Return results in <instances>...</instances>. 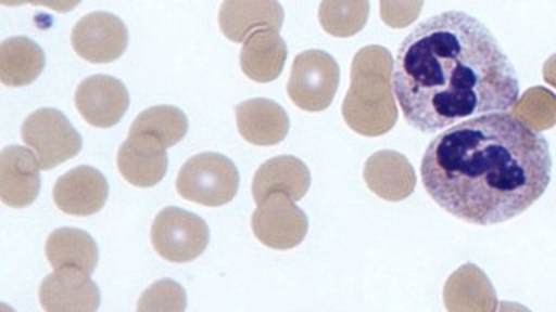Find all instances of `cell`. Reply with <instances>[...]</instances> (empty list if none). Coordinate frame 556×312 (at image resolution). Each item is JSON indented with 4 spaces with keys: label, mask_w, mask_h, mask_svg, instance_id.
<instances>
[{
    "label": "cell",
    "mask_w": 556,
    "mask_h": 312,
    "mask_svg": "<svg viewBox=\"0 0 556 312\" xmlns=\"http://www.w3.org/2000/svg\"><path fill=\"white\" fill-rule=\"evenodd\" d=\"M393 91L408 126L443 132L457 121L506 113L518 101L517 72L477 17L447 11L400 43Z\"/></svg>",
    "instance_id": "1"
},
{
    "label": "cell",
    "mask_w": 556,
    "mask_h": 312,
    "mask_svg": "<svg viewBox=\"0 0 556 312\" xmlns=\"http://www.w3.org/2000/svg\"><path fill=\"white\" fill-rule=\"evenodd\" d=\"M552 169L543 135L509 113H492L440 132L426 147L421 178L445 212L492 225L532 207L549 186Z\"/></svg>",
    "instance_id": "2"
},
{
    "label": "cell",
    "mask_w": 556,
    "mask_h": 312,
    "mask_svg": "<svg viewBox=\"0 0 556 312\" xmlns=\"http://www.w3.org/2000/svg\"><path fill=\"white\" fill-rule=\"evenodd\" d=\"M395 61L382 46H367L356 52L350 75V89L343 101V118L356 134L379 138L399 120L393 91Z\"/></svg>",
    "instance_id": "3"
},
{
    "label": "cell",
    "mask_w": 556,
    "mask_h": 312,
    "mask_svg": "<svg viewBox=\"0 0 556 312\" xmlns=\"http://www.w3.org/2000/svg\"><path fill=\"white\" fill-rule=\"evenodd\" d=\"M239 186V170L230 158L219 153L191 156L176 179V190L182 198L205 207L230 204Z\"/></svg>",
    "instance_id": "4"
},
{
    "label": "cell",
    "mask_w": 556,
    "mask_h": 312,
    "mask_svg": "<svg viewBox=\"0 0 556 312\" xmlns=\"http://www.w3.org/2000/svg\"><path fill=\"white\" fill-rule=\"evenodd\" d=\"M339 78L341 69L329 52L304 51L292 63L287 94L304 112H324L334 101Z\"/></svg>",
    "instance_id": "5"
},
{
    "label": "cell",
    "mask_w": 556,
    "mask_h": 312,
    "mask_svg": "<svg viewBox=\"0 0 556 312\" xmlns=\"http://www.w3.org/2000/svg\"><path fill=\"white\" fill-rule=\"evenodd\" d=\"M26 146L34 150L43 170L65 164L83 150V138L68 118L54 108H42L28 115L22 126Z\"/></svg>",
    "instance_id": "6"
},
{
    "label": "cell",
    "mask_w": 556,
    "mask_h": 312,
    "mask_svg": "<svg viewBox=\"0 0 556 312\" xmlns=\"http://www.w3.org/2000/svg\"><path fill=\"white\" fill-rule=\"evenodd\" d=\"M152 243L162 259L182 264L204 253L208 227L202 217L178 207L159 212L152 225Z\"/></svg>",
    "instance_id": "7"
},
{
    "label": "cell",
    "mask_w": 556,
    "mask_h": 312,
    "mask_svg": "<svg viewBox=\"0 0 556 312\" xmlns=\"http://www.w3.org/2000/svg\"><path fill=\"white\" fill-rule=\"evenodd\" d=\"M252 233L265 247L291 250L306 238L308 217L286 195H271L252 213Z\"/></svg>",
    "instance_id": "8"
},
{
    "label": "cell",
    "mask_w": 556,
    "mask_h": 312,
    "mask_svg": "<svg viewBox=\"0 0 556 312\" xmlns=\"http://www.w3.org/2000/svg\"><path fill=\"white\" fill-rule=\"evenodd\" d=\"M127 43V26L121 17L104 11L80 17L72 30V46L75 52L96 65L118 60L126 52Z\"/></svg>",
    "instance_id": "9"
},
{
    "label": "cell",
    "mask_w": 556,
    "mask_h": 312,
    "mask_svg": "<svg viewBox=\"0 0 556 312\" xmlns=\"http://www.w3.org/2000/svg\"><path fill=\"white\" fill-rule=\"evenodd\" d=\"M75 104L87 123L98 129H110L126 115L129 91L118 78L92 75L77 87Z\"/></svg>",
    "instance_id": "10"
},
{
    "label": "cell",
    "mask_w": 556,
    "mask_h": 312,
    "mask_svg": "<svg viewBox=\"0 0 556 312\" xmlns=\"http://www.w3.org/2000/svg\"><path fill=\"white\" fill-rule=\"evenodd\" d=\"M39 300L46 312H98L101 291L89 274L60 269L40 283Z\"/></svg>",
    "instance_id": "11"
},
{
    "label": "cell",
    "mask_w": 556,
    "mask_h": 312,
    "mask_svg": "<svg viewBox=\"0 0 556 312\" xmlns=\"http://www.w3.org/2000/svg\"><path fill=\"white\" fill-rule=\"evenodd\" d=\"M52 198L61 212L86 217L100 212L109 198V181L100 170L80 165L58 179Z\"/></svg>",
    "instance_id": "12"
},
{
    "label": "cell",
    "mask_w": 556,
    "mask_h": 312,
    "mask_svg": "<svg viewBox=\"0 0 556 312\" xmlns=\"http://www.w3.org/2000/svg\"><path fill=\"white\" fill-rule=\"evenodd\" d=\"M40 161L23 146H8L0 153V198L8 207L34 204L40 193Z\"/></svg>",
    "instance_id": "13"
},
{
    "label": "cell",
    "mask_w": 556,
    "mask_h": 312,
    "mask_svg": "<svg viewBox=\"0 0 556 312\" xmlns=\"http://www.w3.org/2000/svg\"><path fill=\"white\" fill-rule=\"evenodd\" d=\"M122 178L132 186L152 187L165 178L169 160L164 144L153 135L136 134L122 143L117 155Z\"/></svg>",
    "instance_id": "14"
},
{
    "label": "cell",
    "mask_w": 556,
    "mask_h": 312,
    "mask_svg": "<svg viewBox=\"0 0 556 312\" xmlns=\"http://www.w3.org/2000/svg\"><path fill=\"white\" fill-rule=\"evenodd\" d=\"M312 173L308 167L291 155L275 156L265 161L252 179V198L257 205L271 195H286L298 202L308 193Z\"/></svg>",
    "instance_id": "15"
},
{
    "label": "cell",
    "mask_w": 556,
    "mask_h": 312,
    "mask_svg": "<svg viewBox=\"0 0 556 312\" xmlns=\"http://www.w3.org/2000/svg\"><path fill=\"white\" fill-rule=\"evenodd\" d=\"M365 184L379 198L402 202L416 190V172L410 161L399 152L382 150L369 156L364 167Z\"/></svg>",
    "instance_id": "16"
},
{
    "label": "cell",
    "mask_w": 556,
    "mask_h": 312,
    "mask_svg": "<svg viewBox=\"0 0 556 312\" xmlns=\"http://www.w3.org/2000/svg\"><path fill=\"white\" fill-rule=\"evenodd\" d=\"M240 135L256 146H274L289 134L291 121L280 104L265 98L243 101L235 109Z\"/></svg>",
    "instance_id": "17"
},
{
    "label": "cell",
    "mask_w": 556,
    "mask_h": 312,
    "mask_svg": "<svg viewBox=\"0 0 556 312\" xmlns=\"http://www.w3.org/2000/svg\"><path fill=\"white\" fill-rule=\"evenodd\" d=\"M443 303L447 312H495L497 295L482 269L465 264L448 276Z\"/></svg>",
    "instance_id": "18"
},
{
    "label": "cell",
    "mask_w": 556,
    "mask_h": 312,
    "mask_svg": "<svg viewBox=\"0 0 556 312\" xmlns=\"http://www.w3.org/2000/svg\"><path fill=\"white\" fill-rule=\"evenodd\" d=\"M283 8L278 2H223L219 9V26L231 42H245L254 31H280L283 25Z\"/></svg>",
    "instance_id": "19"
},
{
    "label": "cell",
    "mask_w": 556,
    "mask_h": 312,
    "mask_svg": "<svg viewBox=\"0 0 556 312\" xmlns=\"http://www.w3.org/2000/svg\"><path fill=\"white\" fill-rule=\"evenodd\" d=\"M287 61V46L275 30H257L243 42L240 68L251 80L274 82L282 74Z\"/></svg>",
    "instance_id": "20"
},
{
    "label": "cell",
    "mask_w": 556,
    "mask_h": 312,
    "mask_svg": "<svg viewBox=\"0 0 556 312\" xmlns=\"http://www.w3.org/2000/svg\"><path fill=\"white\" fill-rule=\"evenodd\" d=\"M46 256L54 271L78 269L91 276L98 265V245L91 234L74 227H60L49 234Z\"/></svg>",
    "instance_id": "21"
},
{
    "label": "cell",
    "mask_w": 556,
    "mask_h": 312,
    "mask_svg": "<svg viewBox=\"0 0 556 312\" xmlns=\"http://www.w3.org/2000/svg\"><path fill=\"white\" fill-rule=\"evenodd\" d=\"M46 66V54L28 37H11L0 43V82L23 87L35 82Z\"/></svg>",
    "instance_id": "22"
},
{
    "label": "cell",
    "mask_w": 556,
    "mask_h": 312,
    "mask_svg": "<svg viewBox=\"0 0 556 312\" xmlns=\"http://www.w3.org/2000/svg\"><path fill=\"white\" fill-rule=\"evenodd\" d=\"M188 132V118L176 106H153L139 113L130 126L129 135L148 134L165 147L176 146Z\"/></svg>",
    "instance_id": "23"
},
{
    "label": "cell",
    "mask_w": 556,
    "mask_h": 312,
    "mask_svg": "<svg viewBox=\"0 0 556 312\" xmlns=\"http://www.w3.org/2000/svg\"><path fill=\"white\" fill-rule=\"evenodd\" d=\"M532 132H544L556 126V94L546 87H530L518 98L509 113Z\"/></svg>",
    "instance_id": "24"
},
{
    "label": "cell",
    "mask_w": 556,
    "mask_h": 312,
    "mask_svg": "<svg viewBox=\"0 0 556 312\" xmlns=\"http://www.w3.org/2000/svg\"><path fill=\"white\" fill-rule=\"evenodd\" d=\"M370 5L365 0L353 2H321L318 9V20L324 30L334 37H353L364 28L369 20Z\"/></svg>",
    "instance_id": "25"
},
{
    "label": "cell",
    "mask_w": 556,
    "mask_h": 312,
    "mask_svg": "<svg viewBox=\"0 0 556 312\" xmlns=\"http://www.w3.org/2000/svg\"><path fill=\"white\" fill-rule=\"evenodd\" d=\"M187 291L174 280H159L139 297L138 312H185Z\"/></svg>",
    "instance_id": "26"
},
{
    "label": "cell",
    "mask_w": 556,
    "mask_h": 312,
    "mask_svg": "<svg viewBox=\"0 0 556 312\" xmlns=\"http://www.w3.org/2000/svg\"><path fill=\"white\" fill-rule=\"evenodd\" d=\"M382 22L391 28H405L413 25L421 13L422 2H381Z\"/></svg>",
    "instance_id": "27"
},
{
    "label": "cell",
    "mask_w": 556,
    "mask_h": 312,
    "mask_svg": "<svg viewBox=\"0 0 556 312\" xmlns=\"http://www.w3.org/2000/svg\"><path fill=\"white\" fill-rule=\"evenodd\" d=\"M543 78L544 82L556 89V54L547 57L546 63L543 66Z\"/></svg>",
    "instance_id": "28"
},
{
    "label": "cell",
    "mask_w": 556,
    "mask_h": 312,
    "mask_svg": "<svg viewBox=\"0 0 556 312\" xmlns=\"http://www.w3.org/2000/svg\"><path fill=\"white\" fill-rule=\"evenodd\" d=\"M497 312H532L530 309H527L526 306H521V303L517 302H501L500 311Z\"/></svg>",
    "instance_id": "29"
}]
</instances>
